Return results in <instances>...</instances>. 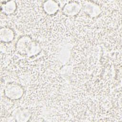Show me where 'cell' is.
<instances>
[{
    "instance_id": "1",
    "label": "cell",
    "mask_w": 122,
    "mask_h": 122,
    "mask_svg": "<svg viewBox=\"0 0 122 122\" xmlns=\"http://www.w3.org/2000/svg\"><path fill=\"white\" fill-rule=\"evenodd\" d=\"M23 94V90L20 85L15 83H10L5 89V94L11 100H18Z\"/></svg>"
},
{
    "instance_id": "2",
    "label": "cell",
    "mask_w": 122,
    "mask_h": 122,
    "mask_svg": "<svg viewBox=\"0 0 122 122\" xmlns=\"http://www.w3.org/2000/svg\"><path fill=\"white\" fill-rule=\"evenodd\" d=\"M22 53L26 54L28 57H32L37 55L41 51V47L36 41L29 38Z\"/></svg>"
},
{
    "instance_id": "3",
    "label": "cell",
    "mask_w": 122,
    "mask_h": 122,
    "mask_svg": "<svg viewBox=\"0 0 122 122\" xmlns=\"http://www.w3.org/2000/svg\"><path fill=\"white\" fill-rule=\"evenodd\" d=\"M14 121L19 122H25L29 121L31 117L30 112L24 108H19L15 109L12 112Z\"/></svg>"
},
{
    "instance_id": "4",
    "label": "cell",
    "mask_w": 122,
    "mask_h": 122,
    "mask_svg": "<svg viewBox=\"0 0 122 122\" xmlns=\"http://www.w3.org/2000/svg\"><path fill=\"white\" fill-rule=\"evenodd\" d=\"M81 9L80 4L76 2H71L66 4L63 9V12L65 14L70 16H74L77 14Z\"/></svg>"
},
{
    "instance_id": "5",
    "label": "cell",
    "mask_w": 122,
    "mask_h": 122,
    "mask_svg": "<svg viewBox=\"0 0 122 122\" xmlns=\"http://www.w3.org/2000/svg\"><path fill=\"white\" fill-rule=\"evenodd\" d=\"M84 11L91 17H96L101 13L100 7L95 4H86Z\"/></svg>"
},
{
    "instance_id": "6",
    "label": "cell",
    "mask_w": 122,
    "mask_h": 122,
    "mask_svg": "<svg viewBox=\"0 0 122 122\" xmlns=\"http://www.w3.org/2000/svg\"><path fill=\"white\" fill-rule=\"evenodd\" d=\"M0 35L1 41L8 42L11 41L13 39L14 32L11 29L4 27L1 29Z\"/></svg>"
},
{
    "instance_id": "7",
    "label": "cell",
    "mask_w": 122,
    "mask_h": 122,
    "mask_svg": "<svg viewBox=\"0 0 122 122\" xmlns=\"http://www.w3.org/2000/svg\"><path fill=\"white\" fill-rule=\"evenodd\" d=\"M58 5L54 1H47L43 4L44 11L49 15L55 13L58 10Z\"/></svg>"
},
{
    "instance_id": "8",
    "label": "cell",
    "mask_w": 122,
    "mask_h": 122,
    "mask_svg": "<svg viewBox=\"0 0 122 122\" xmlns=\"http://www.w3.org/2000/svg\"><path fill=\"white\" fill-rule=\"evenodd\" d=\"M3 11L6 14H11L16 9V4L13 1H10L4 5Z\"/></svg>"
}]
</instances>
